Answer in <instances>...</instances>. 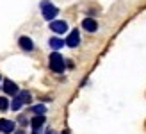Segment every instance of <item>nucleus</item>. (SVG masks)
Masks as SVG:
<instances>
[{
    "mask_svg": "<svg viewBox=\"0 0 146 134\" xmlns=\"http://www.w3.org/2000/svg\"><path fill=\"white\" fill-rule=\"evenodd\" d=\"M48 64H50V70L55 72V73H62L64 68H66V63H64V59L61 57V54H59L57 50H54L52 54H50Z\"/></svg>",
    "mask_w": 146,
    "mask_h": 134,
    "instance_id": "1",
    "label": "nucleus"
},
{
    "mask_svg": "<svg viewBox=\"0 0 146 134\" xmlns=\"http://www.w3.org/2000/svg\"><path fill=\"white\" fill-rule=\"evenodd\" d=\"M41 13H43V18L45 20H48V21H52V20H55V16H57V13H59V9L52 4V2H48V0H43L41 2Z\"/></svg>",
    "mask_w": 146,
    "mask_h": 134,
    "instance_id": "2",
    "label": "nucleus"
},
{
    "mask_svg": "<svg viewBox=\"0 0 146 134\" xmlns=\"http://www.w3.org/2000/svg\"><path fill=\"white\" fill-rule=\"evenodd\" d=\"M29 102H31V93L29 91H18L14 95L13 102H11V107H13V111H18L23 104H29Z\"/></svg>",
    "mask_w": 146,
    "mask_h": 134,
    "instance_id": "3",
    "label": "nucleus"
},
{
    "mask_svg": "<svg viewBox=\"0 0 146 134\" xmlns=\"http://www.w3.org/2000/svg\"><path fill=\"white\" fill-rule=\"evenodd\" d=\"M50 29H52L55 34H64V32L68 31V23H66L64 20H52Z\"/></svg>",
    "mask_w": 146,
    "mask_h": 134,
    "instance_id": "4",
    "label": "nucleus"
},
{
    "mask_svg": "<svg viewBox=\"0 0 146 134\" xmlns=\"http://www.w3.org/2000/svg\"><path fill=\"white\" fill-rule=\"evenodd\" d=\"M32 132L34 134H39V131H41V127L45 125V115H36L34 118H32Z\"/></svg>",
    "mask_w": 146,
    "mask_h": 134,
    "instance_id": "5",
    "label": "nucleus"
},
{
    "mask_svg": "<svg viewBox=\"0 0 146 134\" xmlns=\"http://www.w3.org/2000/svg\"><path fill=\"white\" fill-rule=\"evenodd\" d=\"M78 43H80V34H78L77 29H73L68 36V40H66V45L70 48H75V47H78Z\"/></svg>",
    "mask_w": 146,
    "mask_h": 134,
    "instance_id": "6",
    "label": "nucleus"
},
{
    "mask_svg": "<svg viewBox=\"0 0 146 134\" xmlns=\"http://www.w3.org/2000/svg\"><path fill=\"white\" fill-rule=\"evenodd\" d=\"M82 27L87 32H94V31H98V21L94 18H84L82 20Z\"/></svg>",
    "mask_w": 146,
    "mask_h": 134,
    "instance_id": "7",
    "label": "nucleus"
},
{
    "mask_svg": "<svg viewBox=\"0 0 146 134\" xmlns=\"http://www.w3.org/2000/svg\"><path fill=\"white\" fill-rule=\"evenodd\" d=\"M18 43H20V48H21V50H25V52L34 50V43H32V40L29 38V36H21Z\"/></svg>",
    "mask_w": 146,
    "mask_h": 134,
    "instance_id": "8",
    "label": "nucleus"
},
{
    "mask_svg": "<svg viewBox=\"0 0 146 134\" xmlns=\"http://www.w3.org/2000/svg\"><path fill=\"white\" fill-rule=\"evenodd\" d=\"M0 131H2L4 134H9V132H13L14 131V122H11V120H0Z\"/></svg>",
    "mask_w": 146,
    "mask_h": 134,
    "instance_id": "9",
    "label": "nucleus"
},
{
    "mask_svg": "<svg viewBox=\"0 0 146 134\" xmlns=\"http://www.w3.org/2000/svg\"><path fill=\"white\" fill-rule=\"evenodd\" d=\"M4 91L7 93V95H16L18 93V86L16 84H14L13 82V80H5V82H4Z\"/></svg>",
    "mask_w": 146,
    "mask_h": 134,
    "instance_id": "10",
    "label": "nucleus"
},
{
    "mask_svg": "<svg viewBox=\"0 0 146 134\" xmlns=\"http://www.w3.org/2000/svg\"><path fill=\"white\" fill-rule=\"evenodd\" d=\"M62 45H64V41L61 38H52V40H50V47H52L54 50H59Z\"/></svg>",
    "mask_w": 146,
    "mask_h": 134,
    "instance_id": "11",
    "label": "nucleus"
},
{
    "mask_svg": "<svg viewBox=\"0 0 146 134\" xmlns=\"http://www.w3.org/2000/svg\"><path fill=\"white\" fill-rule=\"evenodd\" d=\"M9 109V100L5 96H0V111H7Z\"/></svg>",
    "mask_w": 146,
    "mask_h": 134,
    "instance_id": "12",
    "label": "nucleus"
},
{
    "mask_svg": "<svg viewBox=\"0 0 146 134\" xmlns=\"http://www.w3.org/2000/svg\"><path fill=\"white\" fill-rule=\"evenodd\" d=\"M32 111H34L36 115H45V111H46V107L43 106V104H38V106H34V107H32Z\"/></svg>",
    "mask_w": 146,
    "mask_h": 134,
    "instance_id": "13",
    "label": "nucleus"
},
{
    "mask_svg": "<svg viewBox=\"0 0 146 134\" xmlns=\"http://www.w3.org/2000/svg\"><path fill=\"white\" fill-rule=\"evenodd\" d=\"M46 134H54V131H52V129H48V131H46Z\"/></svg>",
    "mask_w": 146,
    "mask_h": 134,
    "instance_id": "14",
    "label": "nucleus"
},
{
    "mask_svg": "<svg viewBox=\"0 0 146 134\" xmlns=\"http://www.w3.org/2000/svg\"><path fill=\"white\" fill-rule=\"evenodd\" d=\"M62 134H68V131H64V132H62Z\"/></svg>",
    "mask_w": 146,
    "mask_h": 134,
    "instance_id": "15",
    "label": "nucleus"
},
{
    "mask_svg": "<svg viewBox=\"0 0 146 134\" xmlns=\"http://www.w3.org/2000/svg\"><path fill=\"white\" fill-rule=\"evenodd\" d=\"M0 80H2V77H0Z\"/></svg>",
    "mask_w": 146,
    "mask_h": 134,
    "instance_id": "16",
    "label": "nucleus"
}]
</instances>
